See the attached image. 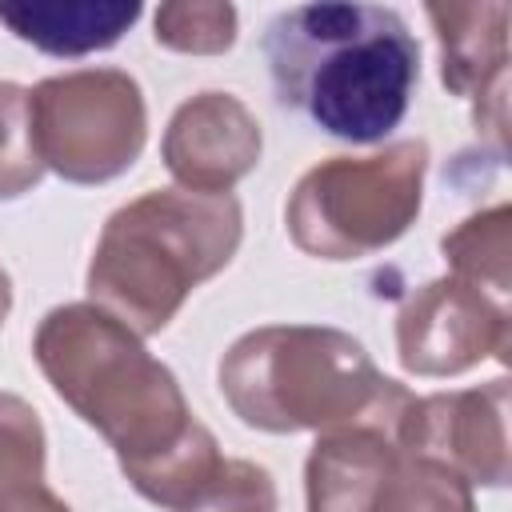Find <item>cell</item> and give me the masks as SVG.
<instances>
[{
	"label": "cell",
	"instance_id": "1",
	"mask_svg": "<svg viewBox=\"0 0 512 512\" xmlns=\"http://www.w3.org/2000/svg\"><path fill=\"white\" fill-rule=\"evenodd\" d=\"M260 48L280 104L348 144L392 136L420 80V44L384 4L284 8Z\"/></svg>",
	"mask_w": 512,
	"mask_h": 512
},
{
	"label": "cell",
	"instance_id": "2",
	"mask_svg": "<svg viewBox=\"0 0 512 512\" xmlns=\"http://www.w3.org/2000/svg\"><path fill=\"white\" fill-rule=\"evenodd\" d=\"M32 356L56 396L112 444L128 484L180 452L200 428L172 368L92 300L52 308L32 336Z\"/></svg>",
	"mask_w": 512,
	"mask_h": 512
},
{
	"label": "cell",
	"instance_id": "3",
	"mask_svg": "<svg viewBox=\"0 0 512 512\" xmlns=\"http://www.w3.org/2000/svg\"><path fill=\"white\" fill-rule=\"evenodd\" d=\"M228 408L260 432H400L412 392L384 376L364 344L328 324H264L232 340L220 360Z\"/></svg>",
	"mask_w": 512,
	"mask_h": 512
},
{
	"label": "cell",
	"instance_id": "4",
	"mask_svg": "<svg viewBox=\"0 0 512 512\" xmlns=\"http://www.w3.org/2000/svg\"><path fill=\"white\" fill-rule=\"evenodd\" d=\"M240 200L156 188L116 208L88 264V296L136 336L164 332L192 288L224 272L240 248Z\"/></svg>",
	"mask_w": 512,
	"mask_h": 512
},
{
	"label": "cell",
	"instance_id": "5",
	"mask_svg": "<svg viewBox=\"0 0 512 512\" xmlns=\"http://www.w3.org/2000/svg\"><path fill=\"white\" fill-rule=\"evenodd\" d=\"M428 144L396 140L372 156H328L288 196V236L316 260H360L396 244L424 204Z\"/></svg>",
	"mask_w": 512,
	"mask_h": 512
},
{
	"label": "cell",
	"instance_id": "6",
	"mask_svg": "<svg viewBox=\"0 0 512 512\" xmlns=\"http://www.w3.org/2000/svg\"><path fill=\"white\" fill-rule=\"evenodd\" d=\"M40 164L68 184L124 176L148 140V104L136 76L120 68H76L28 88Z\"/></svg>",
	"mask_w": 512,
	"mask_h": 512
},
{
	"label": "cell",
	"instance_id": "7",
	"mask_svg": "<svg viewBox=\"0 0 512 512\" xmlns=\"http://www.w3.org/2000/svg\"><path fill=\"white\" fill-rule=\"evenodd\" d=\"M512 320L492 292L440 276L396 312V360L412 376H460L480 360H508Z\"/></svg>",
	"mask_w": 512,
	"mask_h": 512
},
{
	"label": "cell",
	"instance_id": "8",
	"mask_svg": "<svg viewBox=\"0 0 512 512\" xmlns=\"http://www.w3.org/2000/svg\"><path fill=\"white\" fill-rule=\"evenodd\" d=\"M396 444L412 456L436 460L468 488H504L512 472L508 452V380L480 388L412 396Z\"/></svg>",
	"mask_w": 512,
	"mask_h": 512
},
{
	"label": "cell",
	"instance_id": "9",
	"mask_svg": "<svg viewBox=\"0 0 512 512\" xmlns=\"http://www.w3.org/2000/svg\"><path fill=\"white\" fill-rule=\"evenodd\" d=\"M264 152V132L248 104L232 92H200L184 100L164 128V168L200 196H228Z\"/></svg>",
	"mask_w": 512,
	"mask_h": 512
},
{
	"label": "cell",
	"instance_id": "10",
	"mask_svg": "<svg viewBox=\"0 0 512 512\" xmlns=\"http://www.w3.org/2000/svg\"><path fill=\"white\" fill-rule=\"evenodd\" d=\"M440 40V80L472 100V124L504 152L508 136V4H428Z\"/></svg>",
	"mask_w": 512,
	"mask_h": 512
},
{
	"label": "cell",
	"instance_id": "11",
	"mask_svg": "<svg viewBox=\"0 0 512 512\" xmlns=\"http://www.w3.org/2000/svg\"><path fill=\"white\" fill-rule=\"evenodd\" d=\"M396 460L400 444L384 428L356 424L320 432L304 464L308 512H372Z\"/></svg>",
	"mask_w": 512,
	"mask_h": 512
},
{
	"label": "cell",
	"instance_id": "12",
	"mask_svg": "<svg viewBox=\"0 0 512 512\" xmlns=\"http://www.w3.org/2000/svg\"><path fill=\"white\" fill-rule=\"evenodd\" d=\"M140 20L136 0H56V4H0V24L48 52V56H88L112 48Z\"/></svg>",
	"mask_w": 512,
	"mask_h": 512
},
{
	"label": "cell",
	"instance_id": "13",
	"mask_svg": "<svg viewBox=\"0 0 512 512\" xmlns=\"http://www.w3.org/2000/svg\"><path fill=\"white\" fill-rule=\"evenodd\" d=\"M440 252L452 268L448 276L468 280L508 304V288H512V208L508 204H492L460 220L440 240Z\"/></svg>",
	"mask_w": 512,
	"mask_h": 512
},
{
	"label": "cell",
	"instance_id": "14",
	"mask_svg": "<svg viewBox=\"0 0 512 512\" xmlns=\"http://www.w3.org/2000/svg\"><path fill=\"white\" fill-rule=\"evenodd\" d=\"M372 512H476V500L456 472L400 448Z\"/></svg>",
	"mask_w": 512,
	"mask_h": 512
},
{
	"label": "cell",
	"instance_id": "15",
	"mask_svg": "<svg viewBox=\"0 0 512 512\" xmlns=\"http://www.w3.org/2000/svg\"><path fill=\"white\" fill-rule=\"evenodd\" d=\"M152 36L160 48L192 52V56H220L236 44V8L220 0H176L160 4L152 16Z\"/></svg>",
	"mask_w": 512,
	"mask_h": 512
},
{
	"label": "cell",
	"instance_id": "16",
	"mask_svg": "<svg viewBox=\"0 0 512 512\" xmlns=\"http://www.w3.org/2000/svg\"><path fill=\"white\" fill-rule=\"evenodd\" d=\"M40 176H44V164L32 140L28 88L0 80V200H16L32 192Z\"/></svg>",
	"mask_w": 512,
	"mask_h": 512
},
{
	"label": "cell",
	"instance_id": "17",
	"mask_svg": "<svg viewBox=\"0 0 512 512\" xmlns=\"http://www.w3.org/2000/svg\"><path fill=\"white\" fill-rule=\"evenodd\" d=\"M44 480V424L36 408L0 392V492Z\"/></svg>",
	"mask_w": 512,
	"mask_h": 512
},
{
	"label": "cell",
	"instance_id": "18",
	"mask_svg": "<svg viewBox=\"0 0 512 512\" xmlns=\"http://www.w3.org/2000/svg\"><path fill=\"white\" fill-rule=\"evenodd\" d=\"M276 480L256 460L224 456L216 476L200 488V496L188 504V512H276Z\"/></svg>",
	"mask_w": 512,
	"mask_h": 512
},
{
	"label": "cell",
	"instance_id": "19",
	"mask_svg": "<svg viewBox=\"0 0 512 512\" xmlns=\"http://www.w3.org/2000/svg\"><path fill=\"white\" fill-rule=\"evenodd\" d=\"M0 512H72V508L44 480H36V484H16L0 492Z\"/></svg>",
	"mask_w": 512,
	"mask_h": 512
},
{
	"label": "cell",
	"instance_id": "20",
	"mask_svg": "<svg viewBox=\"0 0 512 512\" xmlns=\"http://www.w3.org/2000/svg\"><path fill=\"white\" fill-rule=\"evenodd\" d=\"M8 312H12V280H8V272H4V264H0V328H4Z\"/></svg>",
	"mask_w": 512,
	"mask_h": 512
}]
</instances>
